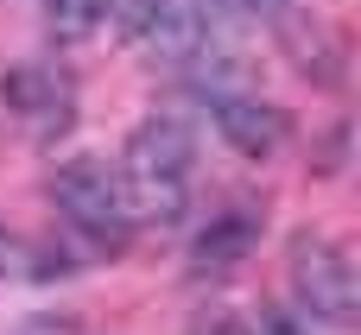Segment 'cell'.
Wrapping results in <instances>:
<instances>
[{
	"mask_svg": "<svg viewBox=\"0 0 361 335\" xmlns=\"http://www.w3.org/2000/svg\"><path fill=\"white\" fill-rule=\"evenodd\" d=\"M0 101L6 108H57L63 101V82L51 76V70H38V63H13L6 76H0Z\"/></svg>",
	"mask_w": 361,
	"mask_h": 335,
	"instance_id": "obj_6",
	"label": "cell"
},
{
	"mask_svg": "<svg viewBox=\"0 0 361 335\" xmlns=\"http://www.w3.org/2000/svg\"><path fill=\"white\" fill-rule=\"evenodd\" d=\"M241 329H247V335H311L298 317H292V310H279V304H260V310H254Z\"/></svg>",
	"mask_w": 361,
	"mask_h": 335,
	"instance_id": "obj_9",
	"label": "cell"
},
{
	"mask_svg": "<svg viewBox=\"0 0 361 335\" xmlns=\"http://www.w3.org/2000/svg\"><path fill=\"white\" fill-rule=\"evenodd\" d=\"M254 234H260V222H254V215H216V222L197 234V247H190V266H209V272H222V266H235V260L254 247Z\"/></svg>",
	"mask_w": 361,
	"mask_h": 335,
	"instance_id": "obj_5",
	"label": "cell"
},
{
	"mask_svg": "<svg viewBox=\"0 0 361 335\" xmlns=\"http://www.w3.org/2000/svg\"><path fill=\"white\" fill-rule=\"evenodd\" d=\"M286 272H292V298L330 323V329H355L361 317V272L349 260V247L324 241V234H298L286 247Z\"/></svg>",
	"mask_w": 361,
	"mask_h": 335,
	"instance_id": "obj_3",
	"label": "cell"
},
{
	"mask_svg": "<svg viewBox=\"0 0 361 335\" xmlns=\"http://www.w3.org/2000/svg\"><path fill=\"white\" fill-rule=\"evenodd\" d=\"M51 272H57V260H44L25 234L0 228V279H51Z\"/></svg>",
	"mask_w": 361,
	"mask_h": 335,
	"instance_id": "obj_8",
	"label": "cell"
},
{
	"mask_svg": "<svg viewBox=\"0 0 361 335\" xmlns=\"http://www.w3.org/2000/svg\"><path fill=\"white\" fill-rule=\"evenodd\" d=\"M190 165H197V139L184 120L171 114L140 120L121 158V196L133 222H178L190 209Z\"/></svg>",
	"mask_w": 361,
	"mask_h": 335,
	"instance_id": "obj_1",
	"label": "cell"
},
{
	"mask_svg": "<svg viewBox=\"0 0 361 335\" xmlns=\"http://www.w3.org/2000/svg\"><path fill=\"white\" fill-rule=\"evenodd\" d=\"M203 108H209L216 133H222L241 158H273V152L292 139V114H286V108H273V101H260V95L216 89V95H203Z\"/></svg>",
	"mask_w": 361,
	"mask_h": 335,
	"instance_id": "obj_4",
	"label": "cell"
},
{
	"mask_svg": "<svg viewBox=\"0 0 361 335\" xmlns=\"http://www.w3.org/2000/svg\"><path fill=\"white\" fill-rule=\"evenodd\" d=\"M197 335H247V329H241L235 317H209V323H203V329H197Z\"/></svg>",
	"mask_w": 361,
	"mask_h": 335,
	"instance_id": "obj_11",
	"label": "cell"
},
{
	"mask_svg": "<svg viewBox=\"0 0 361 335\" xmlns=\"http://www.w3.org/2000/svg\"><path fill=\"white\" fill-rule=\"evenodd\" d=\"M51 209L70 222L76 241H89V247H102V253H121L127 234L140 228L133 209H127V196H121V171H108L102 158H70V165H57V177H51Z\"/></svg>",
	"mask_w": 361,
	"mask_h": 335,
	"instance_id": "obj_2",
	"label": "cell"
},
{
	"mask_svg": "<svg viewBox=\"0 0 361 335\" xmlns=\"http://www.w3.org/2000/svg\"><path fill=\"white\" fill-rule=\"evenodd\" d=\"M108 13H114V0H44V25H51L63 44L89 38V32H95Z\"/></svg>",
	"mask_w": 361,
	"mask_h": 335,
	"instance_id": "obj_7",
	"label": "cell"
},
{
	"mask_svg": "<svg viewBox=\"0 0 361 335\" xmlns=\"http://www.w3.org/2000/svg\"><path fill=\"white\" fill-rule=\"evenodd\" d=\"M19 335H76V323L70 317H38V323H25Z\"/></svg>",
	"mask_w": 361,
	"mask_h": 335,
	"instance_id": "obj_10",
	"label": "cell"
}]
</instances>
